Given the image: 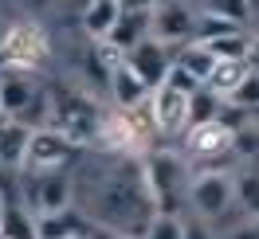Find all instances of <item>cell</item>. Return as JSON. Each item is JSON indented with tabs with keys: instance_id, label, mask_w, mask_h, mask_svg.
I'll return each mask as SVG.
<instances>
[{
	"instance_id": "2",
	"label": "cell",
	"mask_w": 259,
	"mask_h": 239,
	"mask_svg": "<svg viewBox=\"0 0 259 239\" xmlns=\"http://www.w3.org/2000/svg\"><path fill=\"white\" fill-rule=\"evenodd\" d=\"M142 173H146V184L157 212L181 216V208L189 204V180H193L189 157L177 153V149H146L142 153Z\"/></svg>"
},
{
	"instance_id": "11",
	"label": "cell",
	"mask_w": 259,
	"mask_h": 239,
	"mask_svg": "<svg viewBox=\"0 0 259 239\" xmlns=\"http://www.w3.org/2000/svg\"><path fill=\"white\" fill-rule=\"evenodd\" d=\"M149 106H153V126L161 137H177L189 129V94L161 82L153 94H149Z\"/></svg>"
},
{
	"instance_id": "1",
	"label": "cell",
	"mask_w": 259,
	"mask_h": 239,
	"mask_svg": "<svg viewBox=\"0 0 259 239\" xmlns=\"http://www.w3.org/2000/svg\"><path fill=\"white\" fill-rule=\"evenodd\" d=\"M87 184V216L91 223L126 231V235H146L149 220L157 216V204L149 196L146 173H142V157H122L110 153L98 165L87 169L82 176Z\"/></svg>"
},
{
	"instance_id": "32",
	"label": "cell",
	"mask_w": 259,
	"mask_h": 239,
	"mask_svg": "<svg viewBox=\"0 0 259 239\" xmlns=\"http://www.w3.org/2000/svg\"><path fill=\"white\" fill-rule=\"evenodd\" d=\"M247 8H251V16H259V0H247Z\"/></svg>"
},
{
	"instance_id": "30",
	"label": "cell",
	"mask_w": 259,
	"mask_h": 239,
	"mask_svg": "<svg viewBox=\"0 0 259 239\" xmlns=\"http://www.w3.org/2000/svg\"><path fill=\"white\" fill-rule=\"evenodd\" d=\"M185 239H208V231H204V220L185 223Z\"/></svg>"
},
{
	"instance_id": "12",
	"label": "cell",
	"mask_w": 259,
	"mask_h": 239,
	"mask_svg": "<svg viewBox=\"0 0 259 239\" xmlns=\"http://www.w3.org/2000/svg\"><path fill=\"white\" fill-rule=\"evenodd\" d=\"M126 63L134 67V75L146 82L149 90H157L165 79H169V67H173V55H169V47L165 43H157L153 35L149 39H142L138 47L126 55Z\"/></svg>"
},
{
	"instance_id": "17",
	"label": "cell",
	"mask_w": 259,
	"mask_h": 239,
	"mask_svg": "<svg viewBox=\"0 0 259 239\" xmlns=\"http://www.w3.org/2000/svg\"><path fill=\"white\" fill-rule=\"evenodd\" d=\"M118 12H122L118 0H87L82 4V28H87V35L91 39H106L114 20H118Z\"/></svg>"
},
{
	"instance_id": "24",
	"label": "cell",
	"mask_w": 259,
	"mask_h": 239,
	"mask_svg": "<svg viewBox=\"0 0 259 239\" xmlns=\"http://www.w3.org/2000/svg\"><path fill=\"white\" fill-rule=\"evenodd\" d=\"M224 102H232V106H240V110H251V114H259V71L251 67L247 75H243V82L232 90V94L224 98Z\"/></svg>"
},
{
	"instance_id": "25",
	"label": "cell",
	"mask_w": 259,
	"mask_h": 239,
	"mask_svg": "<svg viewBox=\"0 0 259 239\" xmlns=\"http://www.w3.org/2000/svg\"><path fill=\"white\" fill-rule=\"evenodd\" d=\"M142 239H185V220H181V216H169V212H157V216L149 220Z\"/></svg>"
},
{
	"instance_id": "35",
	"label": "cell",
	"mask_w": 259,
	"mask_h": 239,
	"mask_svg": "<svg viewBox=\"0 0 259 239\" xmlns=\"http://www.w3.org/2000/svg\"><path fill=\"white\" fill-rule=\"evenodd\" d=\"M82 4H87V0H82Z\"/></svg>"
},
{
	"instance_id": "14",
	"label": "cell",
	"mask_w": 259,
	"mask_h": 239,
	"mask_svg": "<svg viewBox=\"0 0 259 239\" xmlns=\"http://www.w3.org/2000/svg\"><path fill=\"white\" fill-rule=\"evenodd\" d=\"M106 90H110V98H114V106H118V110H130V106H138V102H146V98L153 94L146 82L134 75V67H130V63H118V67H114Z\"/></svg>"
},
{
	"instance_id": "5",
	"label": "cell",
	"mask_w": 259,
	"mask_h": 239,
	"mask_svg": "<svg viewBox=\"0 0 259 239\" xmlns=\"http://www.w3.org/2000/svg\"><path fill=\"white\" fill-rule=\"evenodd\" d=\"M51 59V39L35 20L8 24L0 39V67H20V71H39Z\"/></svg>"
},
{
	"instance_id": "4",
	"label": "cell",
	"mask_w": 259,
	"mask_h": 239,
	"mask_svg": "<svg viewBox=\"0 0 259 239\" xmlns=\"http://www.w3.org/2000/svg\"><path fill=\"white\" fill-rule=\"evenodd\" d=\"M102 118H106V110H102L87 90H67V86H63V90H51V118H48V126L59 129L63 137H71L79 149H82V145H91V141H98Z\"/></svg>"
},
{
	"instance_id": "19",
	"label": "cell",
	"mask_w": 259,
	"mask_h": 239,
	"mask_svg": "<svg viewBox=\"0 0 259 239\" xmlns=\"http://www.w3.org/2000/svg\"><path fill=\"white\" fill-rule=\"evenodd\" d=\"M251 71V63L247 59H216V67H212V75H208V90H216L220 98H228L236 86L243 82V75Z\"/></svg>"
},
{
	"instance_id": "7",
	"label": "cell",
	"mask_w": 259,
	"mask_h": 239,
	"mask_svg": "<svg viewBox=\"0 0 259 239\" xmlns=\"http://www.w3.org/2000/svg\"><path fill=\"white\" fill-rule=\"evenodd\" d=\"M75 153H79V145L71 137H63L59 129H51V126H39V129H32L24 169L28 173H63L67 165L75 161Z\"/></svg>"
},
{
	"instance_id": "6",
	"label": "cell",
	"mask_w": 259,
	"mask_h": 239,
	"mask_svg": "<svg viewBox=\"0 0 259 239\" xmlns=\"http://www.w3.org/2000/svg\"><path fill=\"white\" fill-rule=\"evenodd\" d=\"M189 208L196 212V220H220L228 208H236V176L224 169H200L189 180Z\"/></svg>"
},
{
	"instance_id": "9",
	"label": "cell",
	"mask_w": 259,
	"mask_h": 239,
	"mask_svg": "<svg viewBox=\"0 0 259 239\" xmlns=\"http://www.w3.org/2000/svg\"><path fill=\"white\" fill-rule=\"evenodd\" d=\"M236 153V133L220 122H204V126L185 129V157L204 165V169H220V157Z\"/></svg>"
},
{
	"instance_id": "13",
	"label": "cell",
	"mask_w": 259,
	"mask_h": 239,
	"mask_svg": "<svg viewBox=\"0 0 259 239\" xmlns=\"http://www.w3.org/2000/svg\"><path fill=\"white\" fill-rule=\"evenodd\" d=\"M87 235H91V216L75 204L63 212L35 216V239H87Z\"/></svg>"
},
{
	"instance_id": "20",
	"label": "cell",
	"mask_w": 259,
	"mask_h": 239,
	"mask_svg": "<svg viewBox=\"0 0 259 239\" xmlns=\"http://www.w3.org/2000/svg\"><path fill=\"white\" fill-rule=\"evenodd\" d=\"M0 239H35V216L24 204H4V212H0Z\"/></svg>"
},
{
	"instance_id": "8",
	"label": "cell",
	"mask_w": 259,
	"mask_h": 239,
	"mask_svg": "<svg viewBox=\"0 0 259 239\" xmlns=\"http://www.w3.org/2000/svg\"><path fill=\"white\" fill-rule=\"evenodd\" d=\"M75 204V180L67 173H28L24 184V208L32 216H48V212H63Z\"/></svg>"
},
{
	"instance_id": "31",
	"label": "cell",
	"mask_w": 259,
	"mask_h": 239,
	"mask_svg": "<svg viewBox=\"0 0 259 239\" xmlns=\"http://www.w3.org/2000/svg\"><path fill=\"white\" fill-rule=\"evenodd\" d=\"M247 63H251V67L259 71V32L251 35V39H247Z\"/></svg>"
},
{
	"instance_id": "26",
	"label": "cell",
	"mask_w": 259,
	"mask_h": 239,
	"mask_svg": "<svg viewBox=\"0 0 259 239\" xmlns=\"http://www.w3.org/2000/svg\"><path fill=\"white\" fill-rule=\"evenodd\" d=\"M204 12H216V16H228V20H236V24H243V20L251 16V8H247V0H208V4H204Z\"/></svg>"
},
{
	"instance_id": "29",
	"label": "cell",
	"mask_w": 259,
	"mask_h": 239,
	"mask_svg": "<svg viewBox=\"0 0 259 239\" xmlns=\"http://www.w3.org/2000/svg\"><path fill=\"white\" fill-rule=\"evenodd\" d=\"M118 4H122L126 12H153L161 0H118Z\"/></svg>"
},
{
	"instance_id": "23",
	"label": "cell",
	"mask_w": 259,
	"mask_h": 239,
	"mask_svg": "<svg viewBox=\"0 0 259 239\" xmlns=\"http://www.w3.org/2000/svg\"><path fill=\"white\" fill-rule=\"evenodd\" d=\"M247 32H228V35H216V39H204V47L216 55V59H247Z\"/></svg>"
},
{
	"instance_id": "28",
	"label": "cell",
	"mask_w": 259,
	"mask_h": 239,
	"mask_svg": "<svg viewBox=\"0 0 259 239\" xmlns=\"http://www.w3.org/2000/svg\"><path fill=\"white\" fill-rule=\"evenodd\" d=\"M87 239H142V235H126V231H114V227L91 223V235H87Z\"/></svg>"
},
{
	"instance_id": "27",
	"label": "cell",
	"mask_w": 259,
	"mask_h": 239,
	"mask_svg": "<svg viewBox=\"0 0 259 239\" xmlns=\"http://www.w3.org/2000/svg\"><path fill=\"white\" fill-rule=\"evenodd\" d=\"M224 239H259V220H247V216H243V220L236 223Z\"/></svg>"
},
{
	"instance_id": "22",
	"label": "cell",
	"mask_w": 259,
	"mask_h": 239,
	"mask_svg": "<svg viewBox=\"0 0 259 239\" xmlns=\"http://www.w3.org/2000/svg\"><path fill=\"white\" fill-rule=\"evenodd\" d=\"M236 208L247 220H259V169H247L236 176Z\"/></svg>"
},
{
	"instance_id": "16",
	"label": "cell",
	"mask_w": 259,
	"mask_h": 239,
	"mask_svg": "<svg viewBox=\"0 0 259 239\" xmlns=\"http://www.w3.org/2000/svg\"><path fill=\"white\" fill-rule=\"evenodd\" d=\"M106 39H110L118 51H126V55H130L142 39H149V12H126V8H122Z\"/></svg>"
},
{
	"instance_id": "18",
	"label": "cell",
	"mask_w": 259,
	"mask_h": 239,
	"mask_svg": "<svg viewBox=\"0 0 259 239\" xmlns=\"http://www.w3.org/2000/svg\"><path fill=\"white\" fill-rule=\"evenodd\" d=\"M173 67H181L185 75H193L196 82H208V75H212V67H216V55H212L200 39H189L185 47L173 55Z\"/></svg>"
},
{
	"instance_id": "3",
	"label": "cell",
	"mask_w": 259,
	"mask_h": 239,
	"mask_svg": "<svg viewBox=\"0 0 259 239\" xmlns=\"http://www.w3.org/2000/svg\"><path fill=\"white\" fill-rule=\"evenodd\" d=\"M0 110L12 122L39 129V126H48V118H51V90L39 82L35 71L0 67Z\"/></svg>"
},
{
	"instance_id": "21",
	"label": "cell",
	"mask_w": 259,
	"mask_h": 239,
	"mask_svg": "<svg viewBox=\"0 0 259 239\" xmlns=\"http://www.w3.org/2000/svg\"><path fill=\"white\" fill-rule=\"evenodd\" d=\"M220 106H224V98L200 82L193 94H189V129L204 126V122H216V118H220Z\"/></svg>"
},
{
	"instance_id": "34",
	"label": "cell",
	"mask_w": 259,
	"mask_h": 239,
	"mask_svg": "<svg viewBox=\"0 0 259 239\" xmlns=\"http://www.w3.org/2000/svg\"><path fill=\"white\" fill-rule=\"evenodd\" d=\"M0 122H4V110H0Z\"/></svg>"
},
{
	"instance_id": "10",
	"label": "cell",
	"mask_w": 259,
	"mask_h": 239,
	"mask_svg": "<svg viewBox=\"0 0 259 239\" xmlns=\"http://www.w3.org/2000/svg\"><path fill=\"white\" fill-rule=\"evenodd\" d=\"M196 28V12L189 8V0H161L153 12H149V35L165 43V47H177L189 43Z\"/></svg>"
},
{
	"instance_id": "15",
	"label": "cell",
	"mask_w": 259,
	"mask_h": 239,
	"mask_svg": "<svg viewBox=\"0 0 259 239\" xmlns=\"http://www.w3.org/2000/svg\"><path fill=\"white\" fill-rule=\"evenodd\" d=\"M28 141H32V129L24 126V122L4 118L0 122V169H24Z\"/></svg>"
},
{
	"instance_id": "33",
	"label": "cell",
	"mask_w": 259,
	"mask_h": 239,
	"mask_svg": "<svg viewBox=\"0 0 259 239\" xmlns=\"http://www.w3.org/2000/svg\"><path fill=\"white\" fill-rule=\"evenodd\" d=\"M4 204H8V196H4V192H0V212H4Z\"/></svg>"
}]
</instances>
